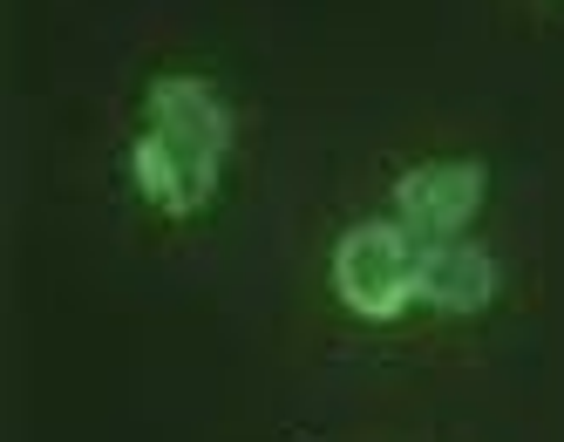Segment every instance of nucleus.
<instances>
[{"label":"nucleus","instance_id":"f257e3e1","mask_svg":"<svg viewBox=\"0 0 564 442\" xmlns=\"http://www.w3.org/2000/svg\"><path fill=\"white\" fill-rule=\"evenodd\" d=\"M231 150V103L205 83V75H164L150 89V123L130 150L137 191L164 218H191L212 205L218 171Z\"/></svg>","mask_w":564,"mask_h":442},{"label":"nucleus","instance_id":"f03ea898","mask_svg":"<svg viewBox=\"0 0 564 442\" xmlns=\"http://www.w3.org/2000/svg\"><path fill=\"white\" fill-rule=\"evenodd\" d=\"M334 287L360 320H394L422 300V238L409 225H354L334 246Z\"/></svg>","mask_w":564,"mask_h":442},{"label":"nucleus","instance_id":"7ed1b4c3","mask_svg":"<svg viewBox=\"0 0 564 442\" xmlns=\"http://www.w3.org/2000/svg\"><path fill=\"white\" fill-rule=\"evenodd\" d=\"M482 205V164L476 157H435V164H415L394 184V212L422 246L435 238H463V225Z\"/></svg>","mask_w":564,"mask_h":442},{"label":"nucleus","instance_id":"20e7f679","mask_svg":"<svg viewBox=\"0 0 564 442\" xmlns=\"http://www.w3.org/2000/svg\"><path fill=\"white\" fill-rule=\"evenodd\" d=\"M497 293V259L476 252L469 238H435L422 246V300L442 313H476Z\"/></svg>","mask_w":564,"mask_h":442}]
</instances>
